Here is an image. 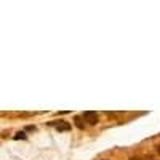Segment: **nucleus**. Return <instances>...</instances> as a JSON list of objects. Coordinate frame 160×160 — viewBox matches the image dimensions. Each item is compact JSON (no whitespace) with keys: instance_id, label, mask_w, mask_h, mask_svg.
Wrapping results in <instances>:
<instances>
[{"instance_id":"1","label":"nucleus","mask_w":160,"mask_h":160,"mask_svg":"<svg viewBox=\"0 0 160 160\" xmlns=\"http://www.w3.org/2000/svg\"><path fill=\"white\" fill-rule=\"evenodd\" d=\"M82 118L85 120V122H88L90 125H96L98 123V114L96 112H93V111H85Z\"/></svg>"},{"instance_id":"2","label":"nucleus","mask_w":160,"mask_h":160,"mask_svg":"<svg viewBox=\"0 0 160 160\" xmlns=\"http://www.w3.org/2000/svg\"><path fill=\"white\" fill-rule=\"evenodd\" d=\"M51 127H56L58 131H69L71 130V123L64 122V120H53V122H50Z\"/></svg>"},{"instance_id":"3","label":"nucleus","mask_w":160,"mask_h":160,"mask_svg":"<svg viewBox=\"0 0 160 160\" xmlns=\"http://www.w3.org/2000/svg\"><path fill=\"white\" fill-rule=\"evenodd\" d=\"M75 122H77V127H78V128H83V127H85V125L82 123V117H75Z\"/></svg>"},{"instance_id":"4","label":"nucleus","mask_w":160,"mask_h":160,"mask_svg":"<svg viewBox=\"0 0 160 160\" xmlns=\"http://www.w3.org/2000/svg\"><path fill=\"white\" fill-rule=\"evenodd\" d=\"M26 139V133L24 131H19V133H16V136H15V139Z\"/></svg>"},{"instance_id":"5","label":"nucleus","mask_w":160,"mask_h":160,"mask_svg":"<svg viewBox=\"0 0 160 160\" xmlns=\"http://www.w3.org/2000/svg\"><path fill=\"white\" fill-rule=\"evenodd\" d=\"M130 160H141V158H139V157H131Z\"/></svg>"},{"instance_id":"6","label":"nucleus","mask_w":160,"mask_h":160,"mask_svg":"<svg viewBox=\"0 0 160 160\" xmlns=\"http://www.w3.org/2000/svg\"><path fill=\"white\" fill-rule=\"evenodd\" d=\"M157 152L160 154V146H157Z\"/></svg>"}]
</instances>
